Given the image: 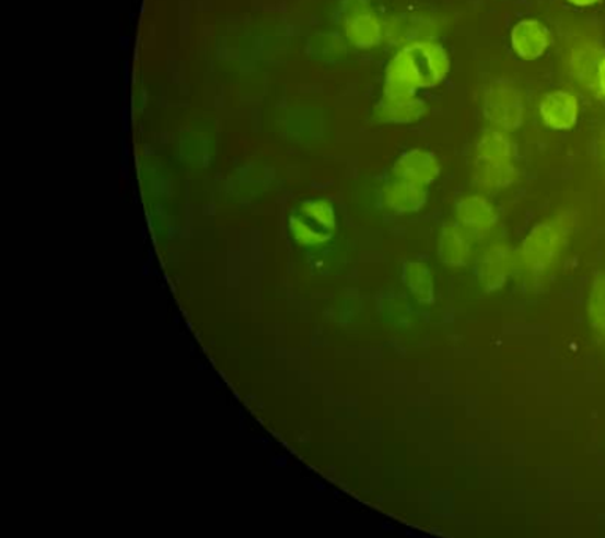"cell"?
I'll use <instances>...</instances> for the list:
<instances>
[{
  "label": "cell",
  "instance_id": "2",
  "mask_svg": "<svg viewBox=\"0 0 605 538\" xmlns=\"http://www.w3.org/2000/svg\"><path fill=\"white\" fill-rule=\"evenodd\" d=\"M571 231L572 217L568 213L540 222L526 235L521 249H519V260H521L522 267L530 274L536 276L549 271L563 253Z\"/></svg>",
  "mask_w": 605,
  "mask_h": 538
},
{
  "label": "cell",
  "instance_id": "3",
  "mask_svg": "<svg viewBox=\"0 0 605 538\" xmlns=\"http://www.w3.org/2000/svg\"><path fill=\"white\" fill-rule=\"evenodd\" d=\"M515 178L510 138L499 129L485 132L476 147V182L485 189H501L513 185Z\"/></svg>",
  "mask_w": 605,
  "mask_h": 538
},
{
  "label": "cell",
  "instance_id": "7",
  "mask_svg": "<svg viewBox=\"0 0 605 538\" xmlns=\"http://www.w3.org/2000/svg\"><path fill=\"white\" fill-rule=\"evenodd\" d=\"M440 163L435 154L428 150H410L404 153L395 164L397 179L422 186L431 185L440 175Z\"/></svg>",
  "mask_w": 605,
  "mask_h": 538
},
{
  "label": "cell",
  "instance_id": "9",
  "mask_svg": "<svg viewBox=\"0 0 605 538\" xmlns=\"http://www.w3.org/2000/svg\"><path fill=\"white\" fill-rule=\"evenodd\" d=\"M457 219L464 231L475 233H487L492 231L497 222L496 208L486 199V197L467 196L457 203Z\"/></svg>",
  "mask_w": 605,
  "mask_h": 538
},
{
  "label": "cell",
  "instance_id": "1",
  "mask_svg": "<svg viewBox=\"0 0 605 538\" xmlns=\"http://www.w3.org/2000/svg\"><path fill=\"white\" fill-rule=\"evenodd\" d=\"M450 71L443 46L434 42H415L396 54L388 65L383 96H414L417 90L435 87Z\"/></svg>",
  "mask_w": 605,
  "mask_h": 538
},
{
  "label": "cell",
  "instance_id": "5",
  "mask_svg": "<svg viewBox=\"0 0 605 538\" xmlns=\"http://www.w3.org/2000/svg\"><path fill=\"white\" fill-rule=\"evenodd\" d=\"M539 114L546 127L555 131H569L578 125L580 104L574 93L555 90L539 104Z\"/></svg>",
  "mask_w": 605,
  "mask_h": 538
},
{
  "label": "cell",
  "instance_id": "16",
  "mask_svg": "<svg viewBox=\"0 0 605 538\" xmlns=\"http://www.w3.org/2000/svg\"><path fill=\"white\" fill-rule=\"evenodd\" d=\"M589 317L594 331L605 339V274L594 279L589 300Z\"/></svg>",
  "mask_w": 605,
  "mask_h": 538
},
{
  "label": "cell",
  "instance_id": "18",
  "mask_svg": "<svg viewBox=\"0 0 605 538\" xmlns=\"http://www.w3.org/2000/svg\"><path fill=\"white\" fill-rule=\"evenodd\" d=\"M302 213L304 217L314 219L325 231H335L336 214L331 203L327 202V200H313V202L304 203Z\"/></svg>",
  "mask_w": 605,
  "mask_h": 538
},
{
  "label": "cell",
  "instance_id": "14",
  "mask_svg": "<svg viewBox=\"0 0 605 538\" xmlns=\"http://www.w3.org/2000/svg\"><path fill=\"white\" fill-rule=\"evenodd\" d=\"M406 281L408 290L415 300L421 304L434 303L435 289L431 269L421 261H411L406 268Z\"/></svg>",
  "mask_w": 605,
  "mask_h": 538
},
{
  "label": "cell",
  "instance_id": "4",
  "mask_svg": "<svg viewBox=\"0 0 605 538\" xmlns=\"http://www.w3.org/2000/svg\"><path fill=\"white\" fill-rule=\"evenodd\" d=\"M485 113L487 120L499 131H514L524 121L521 93L513 85H493L486 95Z\"/></svg>",
  "mask_w": 605,
  "mask_h": 538
},
{
  "label": "cell",
  "instance_id": "13",
  "mask_svg": "<svg viewBox=\"0 0 605 538\" xmlns=\"http://www.w3.org/2000/svg\"><path fill=\"white\" fill-rule=\"evenodd\" d=\"M604 54L594 45H582L572 52L571 68L580 84L586 89L597 90V71Z\"/></svg>",
  "mask_w": 605,
  "mask_h": 538
},
{
  "label": "cell",
  "instance_id": "8",
  "mask_svg": "<svg viewBox=\"0 0 605 538\" xmlns=\"http://www.w3.org/2000/svg\"><path fill=\"white\" fill-rule=\"evenodd\" d=\"M511 45L521 59L532 62L549 49L550 34L539 21L524 20L513 28Z\"/></svg>",
  "mask_w": 605,
  "mask_h": 538
},
{
  "label": "cell",
  "instance_id": "12",
  "mask_svg": "<svg viewBox=\"0 0 605 538\" xmlns=\"http://www.w3.org/2000/svg\"><path fill=\"white\" fill-rule=\"evenodd\" d=\"M439 256L453 268L464 267L470 258V242L459 225L450 224L440 233Z\"/></svg>",
  "mask_w": 605,
  "mask_h": 538
},
{
  "label": "cell",
  "instance_id": "11",
  "mask_svg": "<svg viewBox=\"0 0 605 538\" xmlns=\"http://www.w3.org/2000/svg\"><path fill=\"white\" fill-rule=\"evenodd\" d=\"M426 200H428V194L422 186L403 182V179H397L383 189V203L388 210L396 211V213L420 211L424 207Z\"/></svg>",
  "mask_w": 605,
  "mask_h": 538
},
{
  "label": "cell",
  "instance_id": "6",
  "mask_svg": "<svg viewBox=\"0 0 605 538\" xmlns=\"http://www.w3.org/2000/svg\"><path fill=\"white\" fill-rule=\"evenodd\" d=\"M514 256L510 246L496 243L486 250L479 261L478 279L486 292H497L503 289L511 271H513Z\"/></svg>",
  "mask_w": 605,
  "mask_h": 538
},
{
  "label": "cell",
  "instance_id": "15",
  "mask_svg": "<svg viewBox=\"0 0 605 538\" xmlns=\"http://www.w3.org/2000/svg\"><path fill=\"white\" fill-rule=\"evenodd\" d=\"M350 38L360 46H372L381 42V23L372 13L358 14L350 24Z\"/></svg>",
  "mask_w": 605,
  "mask_h": 538
},
{
  "label": "cell",
  "instance_id": "17",
  "mask_svg": "<svg viewBox=\"0 0 605 538\" xmlns=\"http://www.w3.org/2000/svg\"><path fill=\"white\" fill-rule=\"evenodd\" d=\"M290 231L295 242L302 246H321L329 239V233L316 231L313 225L299 217L290 218Z\"/></svg>",
  "mask_w": 605,
  "mask_h": 538
},
{
  "label": "cell",
  "instance_id": "10",
  "mask_svg": "<svg viewBox=\"0 0 605 538\" xmlns=\"http://www.w3.org/2000/svg\"><path fill=\"white\" fill-rule=\"evenodd\" d=\"M428 113L422 100L414 96H383L375 109V118L386 124H411L420 120Z\"/></svg>",
  "mask_w": 605,
  "mask_h": 538
},
{
  "label": "cell",
  "instance_id": "20",
  "mask_svg": "<svg viewBox=\"0 0 605 538\" xmlns=\"http://www.w3.org/2000/svg\"><path fill=\"white\" fill-rule=\"evenodd\" d=\"M568 2L575 7H592L596 5L601 0H568Z\"/></svg>",
  "mask_w": 605,
  "mask_h": 538
},
{
  "label": "cell",
  "instance_id": "19",
  "mask_svg": "<svg viewBox=\"0 0 605 538\" xmlns=\"http://www.w3.org/2000/svg\"><path fill=\"white\" fill-rule=\"evenodd\" d=\"M597 92L605 98V57L600 65V71H597Z\"/></svg>",
  "mask_w": 605,
  "mask_h": 538
}]
</instances>
